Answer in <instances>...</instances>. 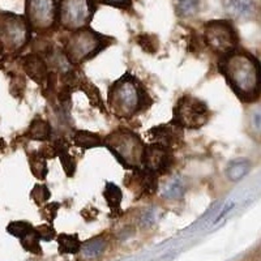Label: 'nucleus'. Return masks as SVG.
<instances>
[{"instance_id": "nucleus-10", "label": "nucleus", "mask_w": 261, "mask_h": 261, "mask_svg": "<svg viewBox=\"0 0 261 261\" xmlns=\"http://www.w3.org/2000/svg\"><path fill=\"white\" fill-rule=\"evenodd\" d=\"M174 162H175V158H174L172 149L160 145V144L145 143L143 167L146 171L151 172L160 178L162 175H166L171 170Z\"/></svg>"}, {"instance_id": "nucleus-25", "label": "nucleus", "mask_w": 261, "mask_h": 261, "mask_svg": "<svg viewBox=\"0 0 261 261\" xmlns=\"http://www.w3.org/2000/svg\"><path fill=\"white\" fill-rule=\"evenodd\" d=\"M107 247V242L105 238L95 237L93 239L86 241L85 243H81V249L84 257L86 258H95L101 256L105 252Z\"/></svg>"}, {"instance_id": "nucleus-28", "label": "nucleus", "mask_w": 261, "mask_h": 261, "mask_svg": "<svg viewBox=\"0 0 261 261\" xmlns=\"http://www.w3.org/2000/svg\"><path fill=\"white\" fill-rule=\"evenodd\" d=\"M33 228L34 227H33L32 223L27 222V221H13V222L7 226V232L12 235V237L21 239V238H24L25 235L29 234Z\"/></svg>"}, {"instance_id": "nucleus-14", "label": "nucleus", "mask_w": 261, "mask_h": 261, "mask_svg": "<svg viewBox=\"0 0 261 261\" xmlns=\"http://www.w3.org/2000/svg\"><path fill=\"white\" fill-rule=\"evenodd\" d=\"M222 7L228 20L231 21L251 20L257 11L256 0H222Z\"/></svg>"}, {"instance_id": "nucleus-20", "label": "nucleus", "mask_w": 261, "mask_h": 261, "mask_svg": "<svg viewBox=\"0 0 261 261\" xmlns=\"http://www.w3.org/2000/svg\"><path fill=\"white\" fill-rule=\"evenodd\" d=\"M79 89L83 90V92L85 93L88 99H89L90 105H92L93 107H97V109L101 110V113L107 114L106 106H105V102H103V98H102L101 95V92L98 90V88L94 85V84L90 83L88 79L84 77L83 81L80 83Z\"/></svg>"}, {"instance_id": "nucleus-19", "label": "nucleus", "mask_w": 261, "mask_h": 261, "mask_svg": "<svg viewBox=\"0 0 261 261\" xmlns=\"http://www.w3.org/2000/svg\"><path fill=\"white\" fill-rule=\"evenodd\" d=\"M252 169V162L247 158H235L226 166L225 174L231 181H239Z\"/></svg>"}, {"instance_id": "nucleus-2", "label": "nucleus", "mask_w": 261, "mask_h": 261, "mask_svg": "<svg viewBox=\"0 0 261 261\" xmlns=\"http://www.w3.org/2000/svg\"><path fill=\"white\" fill-rule=\"evenodd\" d=\"M153 103L143 83L127 72L114 81L107 92V106L119 119L134 118L139 113L148 110Z\"/></svg>"}, {"instance_id": "nucleus-15", "label": "nucleus", "mask_w": 261, "mask_h": 261, "mask_svg": "<svg viewBox=\"0 0 261 261\" xmlns=\"http://www.w3.org/2000/svg\"><path fill=\"white\" fill-rule=\"evenodd\" d=\"M53 145L54 149H55V154H57V157L60 160V163H62L65 175L68 178H72L74 175V172H76V160L69 153L71 144L64 137H59V139L54 140Z\"/></svg>"}, {"instance_id": "nucleus-33", "label": "nucleus", "mask_w": 261, "mask_h": 261, "mask_svg": "<svg viewBox=\"0 0 261 261\" xmlns=\"http://www.w3.org/2000/svg\"><path fill=\"white\" fill-rule=\"evenodd\" d=\"M251 125L255 129L256 135H260V128H261V115L260 111L255 110L253 115L251 116Z\"/></svg>"}, {"instance_id": "nucleus-26", "label": "nucleus", "mask_w": 261, "mask_h": 261, "mask_svg": "<svg viewBox=\"0 0 261 261\" xmlns=\"http://www.w3.org/2000/svg\"><path fill=\"white\" fill-rule=\"evenodd\" d=\"M20 242L21 246H22V248L25 251H28L30 253H34V255H42V247L39 244L41 239H39L38 234H37L36 228H33L29 234L25 235L24 238H21Z\"/></svg>"}, {"instance_id": "nucleus-21", "label": "nucleus", "mask_w": 261, "mask_h": 261, "mask_svg": "<svg viewBox=\"0 0 261 261\" xmlns=\"http://www.w3.org/2000/svg\"><path fill=\"white\" fill-rule=\"evenodd\" d=\"M175 13L180 18H192L200 12L201 0H171Z\"/></svg>"}, {"instance_id": "nucleus-24", "label": "nucleus", "mask_w": 261, "mask_h": 261, "mask_svg": "<svg viewBox=\"0 0 261 261\" xmlns=\"http://www.w3.org/2000/svg\"><path fill=\"white\" fill-rule=\"evenodd\" d=\"M29 167L33 176L38 179V180H45L47 178V160L45 157H42L38 151H32L29 154Z\"/></svg>"}, {"instance_id": "nucleus-18", "label": "nucleus", "mask_w": 261, "mask_h": 261, "mask_svg": "<svg viewBox=\"0 0 261 261\" xmlns=\"http://www.w3.org/2000/svg\"><path fill=\"white\" fill-rule=\"evenodd\" d=\"M72 141H73V145L83 149V150L103 146V137L94 134V132H90V130H74L73 135H72Z\"/></svg>"}, {"instance_id": "nucleus-34", "label": "nucleus", "mask_w": 261, "mask_h": 261, "mask_svg": "<svg viewBox=\"0 0 261 261\" xmlns=\"http://www.w3.org/2000/svg\"><path fill=\"white\" fill-rule=\"evenodd\" d=\"M154 221H155V213L153 209L146 211L145 214L143 216V218H141V223H143V226H151L153 223H154Z\"/></svg>"}, {"instance_id": "nucleus-17", "label": "nucleus", "mask_w": 261, "mask_h": 261, "mask_svg": "<svg viewBox=\"0 0 261 261\" xmlns=\"http://www.w3.org/2000/svg\"><path fill=\"white\" fill-rule=\"evenodd\" d=\"M103 197L107 201V205L110 208V216L113 218L119 217L123 213L122 212V200L123 192L116 184L107 181L103 190Z\"/></svg>"}, {"instance_id": "nucleus-1", "label": "nucleus", "mask_w": 261, "mask_h": 261, "mask_svg": "<svg viewBox=\"0 0 261 261\" xmlns=\"http://www.w3.org/2000/svg\"><path fill=\"white\" fill-rule=\"evenodd\" d=\"M218 71L242 102L253 103L260 99V62L253 54L237 48L222 55L218 60Z\"/></svg>"}, {"instance_id": "nucleus-31", "label": "nucleus", "mask_w": 261, "mask_h": 261, "mask_svg": "<svg viewBox=\"0 0 261 261\" xmlns=\"http://www.w3.org/2000/svg\"><path fill=\"white\" fill-rule=\"evenodd\" d=\"M36 231L38 234L39 239L43 242H51L54 238L57 237V232H55V228L51 225H39L37 226Z\"/></svg>"}, {"instance_id": "nucleus-3", "label": "nucleus", "mask_w": 261, "mask_h": 261, "mask_svg": "<svg viewBox=\"0 0 261 261\" xmlns=\"http://www.w3.org/2000/svg\"><path fill=\"white\" fill-rule=\"evenodd\" d=\"M115 42L113 37L95 32L89 27L74 30L67 37L63 53L72 65H80L93 59Z\"/></svg>"}, {"instance_id": "nucleus-11", "label": "nucleus", "mask_w": 261, "mask_h": 261, "mask_svg": "<svg viewBox=\"0 0 261 261\" xmlns=\"http://www.w3.org/2000/svg\"><path fill=\"white\" fill-rule=\"evenodd\" d=\"M130 171L132 172L124 178V184L137 200L143 197H151L157 193L158 180H160L157 175L146 171L144 167H139Z\"/></svg>"}, {"instance_id": "nucleus-32", "label": "nucleus", "mask_w": 261, "mask_h": 261, "mask_svg": "<svg viewBox=\"0 0 261 261\" xmlns=\"http://www.w3.org/2000/svg\"><path fill=\"white\" fill-rule=\"evenodd\" d=\"M95 4H103V6H110L114 8H129L132 6L134 0H94Z\"/></svg>"}, {"instance_id": "nucleus-29", "label": "nucleus", "mask_w": 261, "mask_h": 261, "mask_svg": "<svg viewBox=\"0 0 261 261\" xmlns=\"http://www.w3.org/2000/svg\"><path fill=\"white\" fill-rule=\"evenodd\" d=\"M51 197V192L46 184H36L30 192V199L37 205L42 206Z\"/></svg>"}, {"instance_id": "nucleus-12", "label": "nucleus", "mask_w": 261, "mask_h": 261, "mask_svg": "<svg viewBox=\"0 0 261 261\" xmlns=\"http://www.w3.org/2000/svg\"><path fill=\"white\" fill-rule=\"evenodd\" d=\"M148 143L160 144L170 149L179 148L184 140V129L172 122L158 124L146 132Z\"/></svg>"}, {"instance_id": "nucleus-35", "label": "nucleus", "mask_w": 261, "mask_h": 261, "mask_svg": "<svg viewBox=\"0 0 261 261\" xmlns=\"http://www.w3.org/2000/svg\"><path fill=\"white\" fill-rule=\"evenodd\" d=\"M231 208H232V204L227 205V206H226V208H225V209H223V212H222V213H221V214H220V216H218V218H217V220H216V222H218V221H220V220H221V218H222V217H223V216H225V214H226V213H227V212H228V211H230V209H231Z\"/></svg>"}, {"instance_id": "nucleus-4", "label": "nucleus", "mask_w": 261, "mask_h": 261, "mask_svg": "<svg viewBox=\"0 0 261 261\" xmlns=\"http://www.w3.org/2000/svg\"><path fill=\"white\" fill-rule=\"evenodd\" d=\"M103 146L111 151L120 165L127 170L143 167L145 143L141 137L125 127H119L103 137Z\"/></svg>"}, {"instance_id": "nucleus-7", "label": "nucleus", "mask_w": 261, "mask_h": 261, "mask_svg": "<svg viewBox=\"0 0 261 261\" xmlns=\"http://www.w3.org/2000/svg\"><path fill=\"white\" fill-rule=\"evenodd\" d=\"M204 41L217 55H226L239 48V36L228 18L211 20L204 24Z\"/></svg>"}, {"instance_id": "nucleus-36", "label": "nucleus", "mask_w": 261, "mask_h": 261, "mask_svg": "<svg viewBox=\"0 0 261 261\" xmlns=\"http://www.w3.org/2000/svg\"><path fill=\"white\" fill-rule=\"evenodd\" d=\"M3 54H4V51H3V48L0 47V59H2V58H3Z\"/></svg>"}, {"instance_id": "nucleus-9", "label": "nucleus", "mask_w": 261, "mask_h": 261, "mask_svg": "<svg viewBox=\"0 0 261 261\" xmlns=\"http://www.w3.org/2000/svg\"><path fill=\"white\" fill-rule=\"evenodd\" d=\"M25 18L32 32L46 33L58 24L57 0H25Z\"/></svg>"}, {"instance_id": "nucleus-22", "label": "nucleus", "mask_w": 261, "mask_h": 261, "mask_svg": "<svg viewBox=\"0 0 261 261\" xmlns=\"http://www.w3.org/2000/svg\"><path fill=\"white\" fill-rule=\"evenodd\" d=\"M57 241L60 255H74L81 249V241L77 234H60Z\"/></svg>"}, {"instance_id": "nucleus-16", "label": "nucleus", "mask_w": 261, "mask_h": 261, "mask_svg": "<svg viewBox=\"0 0 261 261\" xmlns=\"http://www.w3.org/2000/svg\"><path fill=\"white\" fill-rule=\"evenodd\" d=\"M25 137L33 141H41V143H48L53 137V125L50 122L43 120L42 118L33 119L29 128L25 132Z\"/></svg>"}, {"instance_id": "nucleus-13", "label": "nucleus", "mask_w": 261, "mask_h": 261, "mask_svg": "<svg viewBox=\"0 0 261 261\" xmlns=\"http://www.w3.org/2000/svg\"><path fill=\"white\" fill-rule=\"evenodd\" d=\"M21 67L34 83L45 88L48 77V68L41 54L30 53L25 55L21 59Z\"/></svg>"}, {"instance_id": "nucleus-5", "label": "nucleus", "mask_w": 261, "mask_h": 261, "mask_svg": "<svg viewBox=\"0 0 261 261\" xmlns=\"http://www.w3.org/2000/svg\"><path fill=\"white\" fill-rule=\"evenodd\" d=\"M32 38V28L25 16L0 11V47L6 53L21 51Z\"/></svg>"}, {"instance_id": "nucleus-27", "label": "nucleus", "mask_w": 261, "mask_h": 261, "mask_svg": "<svg viewBox=\"0 0 261 261\" xmlns=\"http://www.w3.org/2000/svg\"><path fill=\"white\" fill-rule=\"evenodd\" d=\"M137 45L143 48L145 53L148 54H155L160 47V42H158V37L154 34H149V33H144L136 37Z\"/></svg>"}, {"instance_id": "nucleus-8", "label": "nucleus", "mask_w": 261, "mask_h": 261, "mask_svg": "<svg viewBox=\"0 0 261 261\" xmlns=\"http://www.w3.org/2000/svg\"><path fill=\"white\" fill-rule=\"evenodd\" d=\"M95 9L94 0H59L58 25L68 32L89 27Z\"/></svg>"}, {"instance_id": "nucleus-6", "label": "nucleus", "mask_w": 261, "mask_h": 261, "mask_svg": "<svg viewBox=\"0 0 261 261\" xmlns=\"http://www.w3.org/2000/svg\"><path fill=\"white\" fill-rule=\"evenodd\" d=\"M211 119V110L204 101L186 94L178 99L172 110V118L170 122L179 125L183 129L196 130L204 127Z\"/></svg>"}, {"instance_id": "nucleus-30", "label": "nucleus", "mask_w": 261, "mask_h": 261, "mask_svg": "<svg viewBox=\"0 0 261 261\" xmlns=\"http://www.w3.org/2000/svg\"><path fill=\"white\" fill-rule=\"evenodd\" d=\"M60 208L59 202H50V204H43L42 205L41 209V214L42 217L47 220L48 222H53L55 220V217H57L58 211Z\"/></svg>"}, {"instance_id": "nucleus-23", "label": "nucleus", "mask_w": 261, "mask_h": 261, "mask_svg": "<svg viewBox=\"0 0 261 261\" xmlns=\"http://www.w3.org/2000/svg\"><path fill=\"white\" fill-rule=\"evenodd\" d=\"M187 191V186L184 183L181 176H174L169 183L165 186V190L162 192L163 199L167 200H179L183 199Z\"/></svg>"}]
</instances>
